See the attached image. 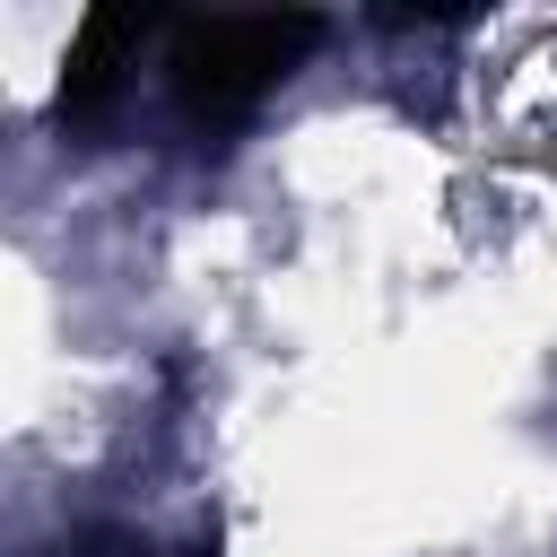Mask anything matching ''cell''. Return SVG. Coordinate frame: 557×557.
Listing matches in <instances>:
<instances>
[{"label": "cell", "instance_id": "6da1fadb", "mask_svg": "<svg viewBox=\"0 0 557 557\" xmlns=\"http://www.w3.org/2000/svg\"><path fill=\"white\" fill-rule=\"evenodd\" d=\"M322 44V17L261 9V17H183L165 26V87L191 131H235L296 78V61Z\"/></svg>", "mask_w": 557, "mask_h": 557}, {"label": "cell", "instance_id": "7a4b0ae2", "mask_svg": "<svg viewBox=\"0 0 557 557\" xmlns=\"http://www.w3.org/2000/svg\"><path fill=\"white\" fill-rule=\"evenodd\" d=\"M148 26H157L148 9H87L70 26V61H61V87H52V113L61 122H96L122 96V70L139 61Z\"/></svg>", "mask_w": 557, "mask_h": 557}]
</instances>
